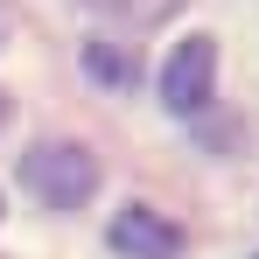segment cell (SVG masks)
Wrapping results in <instances>:
<instances>
[{
    "mask_svg": "<svg viewBox=\"0 0 259 259\" xmlns=\"http://www.w3.org/2000/svg\"><path fill=\"white\" fill-rule=\"evenodd\" d=\"M210 77H217V42H210V35L175 42V56L161 63V105H168L175 119L203 112V105H210Z\"/></svg>",
    "mask_w": 259,
    "mask_h": 259,
    "instance_id": "cell-2",
    "label": "cell"
},
{
    "mask_svg": "<svg viewBox=\"0 0 259 259\" xmlns=\"http://www.w3.org/2000/svg\"><path fill=\"white\" fill-rule=\"evenodd\" d=\"M91 14H105V21H126V28H154V21H168L182 0H84Z\"/></svg>",
    "mask_w": 259,
    "mask_h": 259,
    "instance_id": "cell-4",
    "label": "cell"
},
{
    "mask_svg": "<svg viewBox=\"0 0 259 259\" xmlns=\"http://www.w3.org/2000/svg\"><path fill=\"white\" fill-rule=\"evenodd\" d=\"M21 189L35 203H49V210H77L98 189V161L84 147H70V140H42V147L21 154Z\"/></svg>",
    "mask_w": 259,
    "mask_h": 259,
    "instance_id": "cell-1",
    "label": "cell"
},
{
    "mask_svg": "<svg viewBox=\"0 0 259 259\" xmlns=\"http://www.w3.org/2000/svg\"><path fill=\"white\" fill-rule=\"evenodd\" d=\"M84 63L105 77V84H140V56L133 49H112V42H91L84 49Z\"/></svg>",
    "mask_w": 259,
    "mask_h": 259,
    "instance_id": "cell-5",
    "label": "cell"
},
{
    "mask_svg": "<svg viewBox=\"0 0 259 259\" xmlns=\"http://www.w3.org/2000/svg\"><path fill=\"white\" fill-rule=\"evenodd\" d=\"M105 245L119 259H175L182 252V231H175L154 203H126V210L105 224Z\"/></svg>",
    "mask_w": 259,
    "mask_h": 259,
    "instance_id": "cell-3",
    "label": "cell"
}]
</instances>
